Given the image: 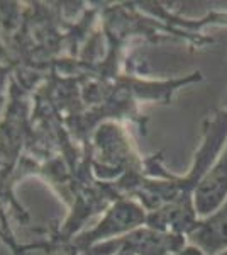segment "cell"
I'll return each instance as SVG.
<instances>
[{
	"label": "cell",
	"mask_w": 227,
	"mask_h": 255,
	"mask_svg": "<svg viewBox=\"0 0 227 255\" xmlns=\"http://www.w3.org/2000/svg\"><path fill=\"white\" fill-rule=\"evenodd\" d=\"M227 145V97L226 104L217 109L214 114L205 119L202 125V141L197 150L193 162L188 172L183 177H175L166 172L173 189H175L176 201L168 206L154 211L150 218V223L158 228L159 232L176 233V235L188 237L190 232L199 223L193 196L197 187L209 174L217 158L221 157L222 150Z\"/></svg>",
	"instance_id": "obj_1"
},
{
	"label": "cell",
	"mask_w": 227,
	"mask_h": 255,
	"mask_svg": "<svg viewBox=\"0 0 227 255\" xmlns=\"http://www.w3.org/2000/svg\"><path fill=\"white\" fill-rule=\"evenodd\" d=\"M227 199V145L222 150L221 157L210 168V172L204 177L200 186L197 187L193 203H195L197 215L207 218L216 213L222 203Z\"/></svg>",
	"instance_id": "obj_2"
},
{
	"label": "cell",
	"mask_w": 227,
	"mask_h": 255,
	"mask_svg": "<svg viewBox=\"0 0 227 255\" xmlns=\"http://www.w3.org/2000/svg\"><path fill=\"white\" fill-rule=\"evenodd\" d=\"M187 238L188 244L199 247L205 255H217L227 250V199L216 213L199 220Z\"/></svg>",
	"instance_id": "obj_3"
},
{
	"label": "cell",
	"mask_w": 227,
	"mask_h": 255,
	"mask_svg": "<svg viewBox=\"0 0 227 255\" xmlns=\"http://www.w3.org/2000/svg\"><path fill=\"white\" fill-rule=\"evenodd\" d=\"M217 255H227V250H224V252H221V254H217Z\"/></svg>",
	"instance_id": "obj_4"
}]
</instances>
